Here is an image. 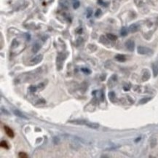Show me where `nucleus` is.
Instances as JSON below:
<instances>
[{"mask_svg":"<svg viewBox=\"0 0 158 158\" xmlns=\"http://www.w3.org/2000/svg\"><path fill=\"white\" fill-rule=\"evenodd\" d=\"M137 51L141 55H149L152 53V50L150 48L143 47V46H139L137 48Z\"/></svg>","mask_w":158,"mask_h":158,"instance_id":"nucleus-1","label":"nucleus"},{"mask_svg":"<svg viewBox=\"0 0 158 158\" xmlns=\"http://www.w3.org/2000/svg\"><path fill=\"white\" fill-rule=\"evenodd\" d=\"M42 58H43V55L42 54H39V55H37V56H35L34 58H32L31 61H30V64L31 65H36V64H38L39 63H40L42 61Z\"/></svg>","mask_w":158,"mask_h":158,"instance_id":"nucleus-2","label":"nucleus"},{"mask_svg":"<svg viewBox=\"0 0 158 158\" xmlns=\"http://www.w3.org/2000/svg\"><path fill=\"white\" fill-rule=\"evenodd\" d=\"M69 122L74 124V125H86L88 121L85 120H74L69 121Z\"/></svg>","mask_w":158,"mask_h":158,"instance_id":"nucleus-3","label":"nucleus"},{"mask_svg":"<svg viewBox=\"0 0 158 158\" xmlns=\"http://www.w3.org/2000/svg\"><path fill=\"white\" fill-rule=\"evenodd\" d=\"M125 46L128 50L133 51L135 48V42L133 40H128L125 43Z\"/></svg>","mask_w":158,"mask_h":158,"instance_id":"nucleus-4","label":"nucleus"},{"mask_svg":"<svg viewBox=\"0 0 158 158\" xmlns=\"http://www.w3.org/2000/svg\"><path fill=\"white\" fill-rule=\"evenodd\" d=\"M4 129L6 134L9 137H10V138L14 137V136H15L14 132H13V130L10 128H9L8 126H4Z\"/></svg>","mask_w":158,"mask_h":158,"instance_id":"nucleus-5","label":"nucleus"},{"mask_svg":"<svg viewBox=\"0 0 158 158\" xmlns=\"http://www.w3.org/2000/svg\"><path fill=\"white\" fill-rule=\"evenodd\" d=\"M152 71H153V76L154 77H157L158 75V62H154L152 65Z\"/></svg>","mask_w":158,"mask_h":158,"instance_id":"nucleus-6","label":"nucleus"},{"mask_svg":"<svg viewBox=\"0 0 158 158\" xmlns=\"http://www.w3.org/2000/svg\"><path fill=\"white\" fill-rule=\"evenodd\" d=\"M86 125L90 128H93V129H97L99 128V124L98 123H96V122H89L88 121Z\"/></svg>","mask_w":158,"mask_h":158,"instance_id":"nucleus-7","label":"nucleus"},{"mask_svg":"<svg viewBox=\"0 0 158 158\" xmlns=\"http://www.w3.org/2000/svg\"><path fill=\"white\" fill-rule=\"evenodd\" d=\"M41 48V45L39 44L38 42H35L34 44V45L32 46V52H34V53H37V52Z\"/></svg>","mask_w":158,"mask_h":158,"instance_id":"nucleus-8","label":"nucleus"},{"mask_svg":"<svg viewBox=\"0 0 158 158\" xmlns=\"http://www.w3.org/2000/svg\"><path fill=\"white\" fill-rule=\"evenodd\" d=\"M138 30H139V26H138L136 23H133L132 25H130L129 26V31L132 33H135Z\"/></svg>","mask_w":158,"mask_h":158,"instance_id":"nucleus-9","label":"nucleus"},{"mask_svg":"<svg viewBox=\"0 0 158 158\" xmlns=\"http://www.w3.org/2000/svg\"><path fill=\"white\" fill-rule=\"evenodd\" d=\"M13 113H14L15 115H16V116H18V117H21V118H23V119H27V117H26L21 112V111H20L18 110V109L13 110Z\"/></svg>","mask_w":158,"mask_h":158,"instance_id":"nucleus-10","label":"nucleus"},{"mask_svg":"<svg viewBox=\"0 0 158 158\" xmlns=\"http://www.w3.org/2000/svg\"><path fill=\"white\" fill-rule=\"evenodd\" d=\"M149 77H150V73H149V71L146 69L145 71H144L143 74V77H142L143 81H147V80H148L149 79Z\"/></svg>","mask_w":158,"mask_h":158,"instance_id":"nucleus-11","label":"nucleus"},{"mask_svg":"<svg viewBox=\"0 0 158 158\" xmlns=\"http://www.w3.org/2000/svg\"><path fill=\"white\" fill-rule=\"evenodd\" d=\"M115 59L120 62H124V61H125L126 58L124 55H117L115 56Z\"/></svg>","mask_w":158,"mask_h":158,"instance_id":"nucleus-12","label":"nucleus"},{"mask_svg":"<svg viewBox=\"0 0 158 158\" xmlns=\"http://www.w3.org/2000/svg\"><path fill=\"white\" fill-rule=\"evenodd\" d=\"M107 37L108 38V39H109V40H111V41H114L117 39V36L114 35V34H107Z\"/></svg>","mask_w":158,"mask_h":158,"instance_id":"nucleus-13","label":"nucleus"},{"mask_svg":"<svg viewBox=\"0 0 158 158\" xmlns=\"http://www.w3.org/2000/svg\"><path fill=\"white\" fill-rule=\"evenodd\" d=\"M156 145H157V139L155 138H152L150 140V147L151 148H154Z\"/></svg>","mask_w":158,"mask_h":158,"instance_id":"nucleus-14","label":"nucleus"},{"mask_svg":"<svg viewBox=\"0 0 158 158\" xmlns=\"http://www.w3.org/2000/svg\"><path fill=\"white\" fill-rule=\"evenodd\" d=\"M120 34L122 37H125L128 34V29L125 27H122L120 31Z\"/></svg>","mask_w":158,"mask_h":158,"instance_id":"nucleus-15","label":"nucleus"},{"mask_svg":"<svg viewBox=\"0 0 158 158\" xmlns=\"http://www.w3.org/2000/svg\"><path fill=\"white\" fill-rule=\"evenodd\" d=\"M151 100V98H142L141 100H140V101H139V103L140 104H143V103H147L149 101H150Z\"/></svg>","mask_w":158,"mask_h":158,"instance_id":"nucleus-16","label":"nucleus"},{"mask_svg":"<svg viewBox=\"0 0 158 158\" xmlns=\"http://www.w3.org/2000/svg\"><path fill=\"white\" fill-rule=\"evenodd\" d=\"M109 98L111 101H114V99L115 98V93H114V92H109Z\"/></svg>","mask_w":158,"mask_h":158,"instance_id":"nucleus-17","label":"nucleus"},{"mask_svg":"<svg viewBox=\"0 0 158 158\" xmlns=\"http://www.w3.org/2000/svg\"><path fill=\"white\" fill-rule=\"evenodd\" d=\"M1 147H2V148L7 149H9L8 144H7V143L5 141H1Z\"/></svg>","mask_w":158,"mask_h":158,"instance_id":"nucleus-18","label":"nucleus"},{"mask_svg":"<svg viewBox=\"0 0 158 158\" xmlns=\"http://www.w3.org/2000/svg\"><path fill=\"white\" fill-rule=\"evenodd\" d=\"M62 1V3L61 2V4L62 5L63 7L64 8H68L69 7V4L67 3V2L66 1V0H61Z\"/></svg>","mask_w":158,"mask_h":158,"instance_id":"nucleus-19","label":"nucleus"},{"mask_svg":"<svg viewBox=\"0 0 158 158\" xmlns=\"http://www.w3.org/2000/svg\"><path fill=\"white\" fill-rule=\"evenodd\" d=\"M81 70H82V71L84 72V73L87 74H90L91 73V71L89 69H88V68H82Z\"/></svg>","mask_w":158,"mask_h":158,"instance_id":"nucleus-20","label":"nucleus"},{"mask_svg":"<svg viewBox=\"0 0 158 158\" xmlns=\"http://www.w3.org/2000/svg\"><path fill=\"white\" fill-rule=\"evenodd\" d=\"M87 18H90L91 17V15H92V13H93V10H92V9H90V8H88L87 9Z\"/></svg>","mask_w":158,"mask_h":158,"instance_id":"nucleus-21","label":"nucleus"},{"mask_svg":"<svg viewBox=\"0 0 158 158\" xmlns=\"http://www.w3.org/2000/svg\"><path fill=\"white\" fill-rule=\"evenodd\" d=\"M80 2L79 1H75V2H74V4H73V7L74 8V9H77L79 7H80Z\"/></svg>","mask_w":158,"mask_h":158,"instance_id":"nucleus-22","label":"nucleus"},{"mask_svg":"<svg viewBox=\"0 0 158 158\" xmlns=\"http://www.w3.org/2000/svg\"><path fill=\"white\" fill-rule=\"evenodd\" d=\"M29 91L30 92H35L37 90V87H35V86H33V85H31L29 88Z\"/></svg>","mask_w":158,"mask_h":158,"instance_id":"nucleus-23","label":"nucleus"},{"mask_svg":"<svg viewBox=\"0 0 158 158\" xmlns=\"http://www.w3.org/2000/svg\"><path fill=\"white\" fill-rule=\"evenodd\" d=\"M19 157H22V158H26L28 157V155H27V154L25 153V152H20L19 153Z\"/></svg>","mask_w":158,"mask_h":158,"instance_id":"nucleus-24","label":"nucleus"},{"mask_svg":"<svg viewBox=\"0 0 158 158\" xmlns=\"http://www.w3.org/2000/svg\"><path fill=\"white\" fill-rule=\"evenodd\" d=\"M101 15V9H98L96 12V14H95V16L96 17H99L100 15Z\"/></svg>","mask_w":158,"mask_h":158,"instance_id":"nucleus-25","label":"nucleus"},{"mask_svg":"<svg viewBox=\"0 0 158 158\" xmlns=\"http://www.w3.org/2000/svg\"><path fill=\"white\" fill-rule=\"evenodd\" d=\"M44 88V83H41V84H39L38 86H37V88L38 89H39V90H42V89H43Z\"/></svg>","mask_w":158,"mask_h":158,"instance_id":"nucleus-26","label":"nucleus"},{"mask_svg":"<svg viewBox=\"0 0 158 158\" xmlns=\"http://www.w3.org/2000/svg\"><path fill=\"white\" fill-rule=\"evenodd\" d=\"M123 88H124V90L125 91H128L130 90V85H126V86H124Z\"/></svg>","mask_w":158,"mask_h":158,"instance_id":"nucleus-27","label":"nucleus"},{"mask_svg":"<svg viewBox=\"0 0 158 158\" xmlns=\"http://www.w3.org/2000/svg\"><path fill=\"white\" fill-rule=\"evenodd\" d=\"M26 39H27L28 40H30V39H31V36H30V34H26Z\"/></svg>","mask_w":158,"mask_h":158,"instance_id":"nucleus-28","label":"nucleus"},{"mask_svg":"<svg viewBox=\"0 0 158 158\" xmlns=\"http://www.w3.org/2000/svg\"><path fill=\"white\" fill-rule=\"evenodd\" d=\"M98 4H101V5H104V2L102 1V0H98Z\"/></svg>","mask_w":158,"mask_h":158,"instance_id":"nucleus-29","label":"nucleus"},{"mask_svg":"<svg viewBox=\"0 0 158 158\" xmlns=\"http://www.w3.org/2000/svg\"><path fill=\"white\" fill-rule=\"evenodd\" d=\"M140 140H141V138L139 137V138H138V139H136L135 141H136V142H137V141H140Z\"/></svg>","mask_w":158,"mask_h":158,"instance_id":"nucleus-30","label":"nucleus"},{"mask_svg":"<svg viewBox=\"0 0 158 158\" xmlns=\"http://www.w3.org/2000/svg\"><path fill=\"white\" fill-rule=\"evenodd\" d=\"M73 1H74V2H75V1H77V0H73Z\"/></svg>","mask_w":158,"mask_h":158,"instance_id":"nucleus-31","label":"nucleus"}]
</instances>
